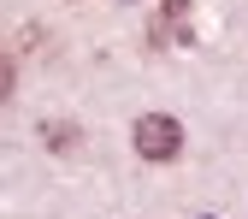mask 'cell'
Masks as SVG:
<instances>
[{"label":"cell","instance_id":"obj_1","mask_svg":"<svg viewBox=\"0 0 248 219\" xmlns=\"http://www.w3.org/2000/svg\"><path fill=\"white\" fill-rule=\"evenodd\" d=\"M130 142H136L142 160H177V148H183V124L166 118V113H142L136 131H130Z\"/></svg>","mask_w":248,"mask_h":219},{"label":"cell","instance_id":"obj_2","mask_svg":"<svg viewBox=\"0 0 248 219\" xmlns=\"http://www.w3.org/2000/svg\"><path fill=\"white\" fill-rule=\"evenodd\" d=\"M189 12H195V0H160V18H154L148 36L154 42H183L189 36Z\"/></svg>","mask_w":248,"mask_h":219},{"label":"cell","instance_id":"obj_3","mask_svg":"<svg viewBox=\"0 0 248 219\" xmlns=\"http://www.w3.org/2000/svg\"><path fill=\"white\" fill-rule=\"evenodd\" d=\"M42 142L59 148V154H71L77 148V124H42Z\"/></svg>","mask_w":248,"mask_h":219}]
</instances>
